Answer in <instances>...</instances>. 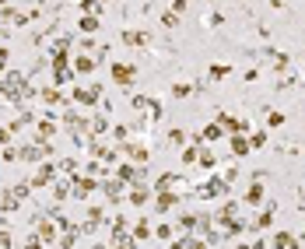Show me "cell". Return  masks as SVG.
Returning <instances> with one entry per match:
<instances>
[{
	"mask_svg": "<svg viewBox=\"0 0 305 249\" xmlns=\"http://www.w3.org/2000/svg\"><path fill=\"white\" fill-rule=\"evenodd\" d=\"M7 246H11V239L4 235V232H0V249H7Z\"/></svg>",
	"mask_w": 305,
	"mask_h": 249,
	"instance_id": "6da1fadb",
	"label": "cell"
}]
</instances>
